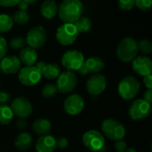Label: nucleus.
I'll return each instance as SVG.
<instances>
[{
	"instance_id": "f257e3e1",
	"label": "nucleus",
	"mask_w": 152,
	"mask_h": 152,
	"mask_svg": "<svg viewBox=\"0 0 152 152\" xmlns=\"http://www.w3.org/2000/svg\"><path fill=\"white\" fill-rule=\"evenodd\" d=\"M83 4L78 0H64L58 6V14L65 23H75L82 15Z\"/></svg>"
},
{
	"instance_id": "f03ea898",
	"label": "nucleus",
	"mask_w": 152,
	"mask_h": 152,
	"mask_svg": "<svg viewBox=\"0 0 152 152\" xmlns=\"http://www.w3.org/2000/svg\"><path fill=\"white\" fill-rule=\"evenodd\" d=\"M137 42L133 37H126L122 39L117 47V56L124 62L133 61L137 56Z\"/></svg>"
},
{
	"instance_id": "7ed1b4c3",
	"label": "nucleus",
	"mask_w": 152,
	"mask_h": 152,
	"mask_svg": "<svg viewBox=\"0 0 152 152\" xmlns=\"http://www.w3.org/2000/svg\"><path fill=\"white\" fill-rule=\"evenodd\" d=\"M102 131L103 134L112 141H120L126 135L125 126L118 120L107 118L102 121Z\"/></svg>"
},
{
	"instance_id": "20e7f679",
	"label": "nucleus",
	"mask_w": 152,
	"mask_h": 152,
	"mask_svg": "<svg viewBox=\"0 0 152 152\" xmlns=\"http://www.w3.org/2000/svg\"><path fill=\"white\" fill-rule=\"evenodd\" d=\"M140 90V83L138 79L133 76L124 77L118 85V93L125 100H130L136 96Z\"/></svg>"
},
{
	"instance_id": "39448f33",
	"label": "nucleus",
	"mask_w": 152,
	"mask_h": 152,
	"mask_svg": "<svg viewBox=\"0 0 152 152\" xmlns=\"http://www.w3.org/2000/svg\"><path fill=\"white\" fill-rule=\"evenodd\" d=\"M78 31L73 23H63L56 31V38L62 45H69L77 38Z\"/></svg>"
},
{
	"instance_id": "423d86ee",
	"label": "nucleus",
	"mask_w": 152,
	"mask_h": 152,
	"mask_svg": "<svg viewBox=\"0 0 152 152\" xmlns=\"http://www.w3.org/2000/svg\"><path fill=\"white\" fill-rule=\"evenodd\" d=\"M77 85V77L72 71H62L57 77L56 88L61 94L72 92Z\"/></svg>"
},
{
	"instance_id": "0eeeda50",
	"label": "nucleus",
	"mask_w": 152,
	"mask_h": 152,
	"mask_svg": "<svg viewBox=\"0 0 152 152\" xmlns=\"http://www.w3.org/2000/svg\"><path fill=\"white\" fill-rule=\"evenodd\" d=\"M61 63L64 68L67 69L69 71L78 70L85 63V57L84 54L77 50H70L67 51L62 58Z\"/></svg>"
},
{
	"instance_id": "6e6552de",
	"label": "nucleus",
	"mask_w": 152,
	"mask_h": 152,
	"mask_svg": "<svg viewBox=\"0 0 152 152\" xmlns=\"http://www.w3.org/2000/svg\"><path fill=\"white\" fill-rule=\"evenodd\" d=\"M46 30L42 26H35L31 28L26 37V42L28 47L32 49H37L43 46L46 41Z\"/></svg>"
},
{
	"instance_id": "1a4fd4ad",
	"label": "nucleus",
	"mask_w": 152,
	"mask_h": 152,
	"mask_svg": "<svg viewBox=\"0 0 152 152\" xmlns=\"http://www.w3.org/2000/svg\"><path fill=\"white\" fill-rule=\"evenodd\" d=\"M18 77L22 85L33 86L41 80L42 74L35 66H25L20 69Z\"/></svg>"
},
{
	"instance_id": "9d476101",
	"label": "nucleus",
	"mask_w": 152,
	"mask_h": 152,
	"mask_svg": "<svg viewBox=\"0 0 152 152\" xmlns=\"http://www.w3.org/2000/svg\"><path fill=\"white\" fill-rule=\"evenodd\" d=\"M151 106L143 99H138L130 105L128 112L133 120H141L147 118L151 114Z\"/></svg>"
},
{
	"instance_id": "9b49d317",
	"label": "nucleus",
	"mask_w": 152,
	"mask_h": 152,
	"mask_svg": "<svg viewBox=\"0 0 152 152\" xmlns=\"http://www.w3.org/2000/svg\"><path fill=\"white\" fill-rule=\"evenodd\" d=\"M83 142L91 151H99L104 146V137L96 130H89L84 134Z\"/></svg>"
},
{
	"instance_id": "f8f14e48",
	"label": "nucleus",
	"mask_w": 152,
	"mask_h": 152,
	"mask_svg": "<svg viewBox=\"0 0 152 152\" xmlns=\"http://www.w3.org/2000/svg\"><path fill=\"white\" fill-rule=\"evenodd\" d=\"M11 110L13 115L19 118H26L32 112V105L25 97H17L11 102Z\"/></svg>"
},
{
	"instance_id": "ddd939ff",
	"label": "nucleus",
	"mask_w": 152,
	"mask_h": 152,
	"mask_svg": "<svg viewBox=\"0 0 152 152\" xmlns=\"http://www.w3.org/2000/svg\"><path fill=\"white\" fill-rule=\"evenodd\" d=\"M107 86L106 77L102 74H94L91 76L86 82V89L92 95L102 94Z\"/></svg>"
},
{
	"instance_id": "4468645a",
	"label": "nucleus",
	"mask_w": 152,
	"mask_h": 152,
	"mask_svg": "<svg viewBox=\"0 0 152 152\" xmlns=\"http://www.w3.org/2000/svg\"><path fill=\"white\" fill-rule=\"evenodd\" d=\"M85 107L84 99L78 94H71L64 102V110L69 115L79 114Z\"/></svg>"
},
{
	"instance_id": "2eb2a0df",
	"label": "nucleus",
	"mask_w": 152,
	"mask_h": 152,
	"mask_svg": "<svg viewBox=\"0 0 152 152\" xmlns=\"http://www.w3.org/2000/svg\"><path fill=\"white\" fill-rule=\"evenodd\" d=\"M134 70L141 76L151 75L152 71V61L149 57L146 56H136L133 60Z\"/></svg>"
},
{
	"instance_id": "dca6fc26",
	"label": "nucleus",
	"mask_w": 152,
	"mask_h": 152,
	"mask_svg": "<svg viewBox=\"0 0 152 152\" xmlns=\"http://www.w3.org/2000/svg\"><path fill=\"white\" fill-rule=\"evenodd\" d=\"M21 62L14 55L4 56L0 61V69L5 74H14L20 69Z\"/></svg>"
},
{
	"instance_id": "f3484780",
	"label": "nucleus",
	"mask_w": 152,
	"mask_h": 152,
	"mask_svg": "<svg viewBox=\"0 0 152 152\" xmlns=\"http://www.w3.org/2000/svg\"><path fill=\"white\" fill-rule=\"evenodd\" d=\"M56 148V140L52 135H43L36 143L37 152H53Z\"/></svg>"
},
{
	"instance_id": "a211bd4d",
	"label": "nucleus",
	"mask_w": 152,
	"mask_h": 152,
	"mask_svg": "<svg viewBox=\"0 0 152 152\" xmlns=\"http://www.w3.org/2000/svg\"><path fill=\"white\" fill-rule=\"evenodd\" d=\"M19 60L25 66H34L37 60V53L36 50L30 47H24L20 52Z\"/></svg>"
},
{
	"instance_id": "6ab92c4d",
	"label": "nucleus",
	"mask_w": 152,
	"mask_h": 152,
	"mask_svg": "<svg viewBox=\"0 0 152 152\" xmlns=\"http://www.w3.org/2000/svg\"><path fill=\"white\" fill-rule=\"evenodd\" d=\"M40 12L43 17L46 19H52L58 12V4H56L55 1L45 0L41 4Z\"/></svg>"
},
{
	"instance_id": "aec40b11",
	"label": "nucleus",
	"mask_w": 152,
	"mask_h": 152,
	"mask_svg": "<svg viewBox=\"0 0 152 152\" xmlns=\"http://www.w3.org/2000/svg\"><path fill=\"white\" fill-rule=\"evenodd\" d=\"M84 66L87 69L88 73L98 74V72L103 69L104 61L99 56H92L85 61Z\"/></svg>"
},
{
	"instance_id": "412c9836",
	"label": "nucleus",
	"mask_w": 152,
	"mask_h": 152,
	"mask_svg": "<svg viewBox=\"0 0 152 152\" xmlns=\"http://www.w3.org/2000/svg\"><path fill=\"white\" fill-rule=\"evenodd\" d=\"M52 128V125L48 119L45 118H38L34 121L32 125L33 131L38 134V135H47V134L50 133Z\"/></svg>"
},
{
	"instance_id": "4be33fe9",
	"label": "nucleus",
	"mask_w": 152,
	"mask_h": 152,
	"mask_svg": "<svg viewBox=\"0 0 152 152\" xmlns=\"http://www.w3.org/2000/svg\"><path fill=\"white\" fill-rule=\"evenodd\" d=\"M31 142H32L31 135L28 133L24 132L17 135L15 142H14V145L20 151H26L27 149L29 148V146L31 145Z\"/></svg>"
},
{
	"instance_id": "5701e85b",
	"label": "nucleus",
	"mask_w": 152,
	"mask_h": 152,
	"mask_svg": "<svg viewBox=\"0 0 152 152\" xmlns=\"http://www.w3.org/2000/svg\"><path fill=\"white\" fill-rule=\"evenodd\" d=\"M41 74L42 76L45 77L48 79H54V78H57L59 75L61 74V69L58 64L48 63V64H45Z\"/></svg>"
},
{
	"instance_id": "b1692460",
	"label": "nucleus",
	"mask_w": 152,
	"mask_h": 152,
	"mask_svg": "<svg viewBox=\"0 0 152 152\" xmlns=\"http://www.w3.org/2000/svg\"><path fill=\"white\" fill-rule=\"evenodd\" d=\"M13 118V113L7 105H0V124L7 125Z\"/></svg>"
},
{
	"instance_id": "393cba45",
	"label": "nucleus",
	"mask_w": 152,
	"mask_h": 152,
	"mask_svg": "<svg viewBox=\"0 0 152 152\" xmlns=\"http://www.w3.org/2000/svg\"><path fill=\"white\" fill-rule=\"evenodd\" d=\"M75 25V27L77 28L78 33L79 32H87L90 30L91 27H92V22L91 20L88 17L86 16H81L75 23H73Z\"/></svg>"
},
{
	"instance_id": "a878e982",
	"label": "nucleus",
	"mask_w": 152,
	"mask_h": 152,
	"mask_svg": "<svg viewBox=\"0 0 152 152\" xmlns=\"http://www.w3.org/2000/svg\"><path fill=\"white\" fill-rule=\"evenodd\" d=\"M13 25L12 19L6 13H0V33L9 31Z\"/></svg>"
},
{
	"instance_id": "bb28decb",
	"label": "nucleus",
	"mask_w": 152,
	"mask_h": 152,
	"mask_svg": "<svg viewBox=\"0 0 152 152\" xmlns=\"http://www.w3.org/2000/svg\"><path fill=\"white\" fill-rule=\"evenodd\" d=\"M12 19L13 22H16L18 24L23 25V24L28 23V21L29 20V15H28V13L26 11L20 10V11H17V12H14V14L12 15Z\"/></svg>"
},
{
	"instance_id": "cd10ccee",
	"label": "nucleus",
	"mask_w": 152,
	"mask_h": 152,
	"mask_svg": "<svg viewBox=\"0 0 152 152\" xmlns=\"http://www.w3.org/2000/svg\"><path fill=\"white\" fill-rule=\"evenodd\" d=\"M58 93V90L56 88V86L53 84H47L45 85L42 89V94L45 98H53Z\"/></svg>"
},
{
	"instance_id": "c85d7f7f",
	"label": "nucleus",
	"mask_w": 152,
	"mask_h": 152,
	"mask_svg": "<svg viewBox=\"0 0 152 152\" xmlns=\"http://www.w3.org/2000/svg\"><path fill=\"white\" fill-rule=\"evenodd\" d=\"M138 50H140L144 54H149L152 52L151 42L148 39H142L139 42H137Z\"/></svg>"
},
{
	"instance_id": "c756f323",
	"label": "nucleus",
	"mask_w": 152,
	"mask_h": 152,
	"mask_svg": "<svg viewBox=\"0 0 152 152\" xmlns=\"http://www.w3.org/2000/svg\"><path fill=\"white\" fill-rule=\"evenodd\" d=\"M24 45H25V40L23 37L20 36L13 37L10 40V46L14 50H22L24 48Z\"/></svg>"
},
{
	"instance_id": "7c9ffc66",
	"label": "nucleus",
	"mask_w": 152,
	"mask_h": 152,
	"mask_svg": "<svg viewBox=\"0 0 152 152\" xmlns=\"http://www.w3.org/2000/svg\"><path fill=\"white\" fill-rule=\"evenodd\" d=\"M135 4V0H120L118 1V7L124 11H129L133 9Z\"/></svg>"
},
{
	"instance_id": "2f4dec72",
	"label": "nucleus",
	"mask_w": 152,
	"mask_h": 152,
	"mask_svg": "<svg viewBox=\"0 0 152 152\" xmlns=\"http://www.w3.org/2000/svg\"><path fill=\"white\" fill-rule=\"evenodd\" d=\"M135 4L141 10L147 11V10L151 9L152 2L151 0H135Z\"/></svg>"
},
{
	"instance_id": "473e14b6",
	"label": "nucleus",
	"mask_w": 152,
	"mask_h": 152,
	"mask_svg": "<svg viewBox=\"0 0 152 152\" xmlns=\"http://www.w3.org/2000/svg\"><path fill=\"white\" fill-rule=\"evenodd\" d=\"M7 50H8V45L6 40L3 37H0V61L5 56Z\"/></svg>"
},
{
	"instance_id": "72a5a7b5",
	"label": "nucleus",
	"mask_w": 152,
	"mask_h": 152,
	"mask_svg": "<svg viewBox=\"0 0 152 152\" xmlns=\"http://www.w3.org/2000/svg\"><path fill=\"white\" fill-rule=\"evenodd\" d=\"M115 149L118 152H125L127 149L126 142L124 141H117L115 143Z\"/></svg>"
},
{
	"instance_id": "f704fd0d",
	"label": "nucleus",
	"mask_w": 152,
	"mask_h": 152,
	"mask_svg": "<svg viewBox=\"0 0 152 152\" xmlns=\"http://www.w3.org/2000/svg\"><path fill=\"white\" fill-rule=\"evenodd\" d=\"M11 100V95L4 91H0V104L5 105V103L9 102Z\"/></svg>"
},
{
	"instance_id": "c9c22d12",
	"label": "nucleus",
	"mask_w": 152,
	"mask_h": 152,
	"mask_svg": "<svg viewBox=\"0 0 152 152\" xmlns=\"http://www.w3.org/2000/svg\"><path fill=\"white\" fill-rule=\"evenodd\" d=\"M68 140L65 137H60L56 140V147L60 148V149H65L68 146Z\"/></svg>"
},
{
	"instance_id": "e433bc0d",
	"label": "nucleus",
	"mask_w": 152,
	"mask_h": 152,
	"mask_svg": "<svg viewBox=\"0 0 152 152\" xmlns=\"http://www.w3.org/2000/svg\"><path fill=\"white\" fill-rule=\"evenodd\" d=\"M19 2V0H0V5L4 7H11L18 4Z\"/></svg>"
},
{
	"instance_id": "4c0bfd02",
	"label": "nucleus",
	"mask_w": 152,
	"mask_h": 152,
	"mask_svg": "<svg viewBox=\"0 0 152 152\" xmlns=\"http://www.w3.org/2000/svg\"><path fill=\"white\" fill-rule=\"evenodd\" d=\"M35 2H36L35 0H22V1H20L19 2L18 5H19V8L21 11H26V9L28 8V4H33Z\"/></svg>"
},
{
	"instance_id": "58836bf2",
	"label": "nucleus",
	"mask_w": 152,
	"mask_h": 152,
	"mask_svg": "<svg viewBox=\"0 0 152 152\" xmlns=\"http://www.w3.org/2000/svg\"><path fill=\"white\" fill-rule=\"evenodd\" d=\"M27 125H28V122H27V120L25 118H19L16 121V126L20 130H22V129L26 128Z\"/></svg>"
},
{
	"instance_id": "ea45409f",
	"label": "nucleus",
	"mask_w": 152,
	"mask_h": 152,
	"mask_svg": "<svg viewBox=\"0 0 152 152\" xmlns=\"http://www.w3.org/2000/svg\"><path fill=\"white\" fill-rule=\"evenodd\" d=\"M143 97H144L143 100L151 104L152 102V89H148V90L143 94Z\"/></svg>"
},
{
	"instance_id": "a19ab883",
	"label": "nucleus",
	"mask_w": 152,
	"mask_h": 152,
	"mask_svg": "<svg viewBox=\"0 0 152 152\" xmlns=\"http://www.w3.org/2000/svg\"><path fill=\"white\" fill-rule=\"evenodd\" d=\"M143 82L145 84V86L149 88V89H152V75H148L145 76L143 78Z\"/></svg>"
},
{
	"instance_id": "79ce46f5",
	"label": "nucleus",
	"mask_w": 152,
	"mask_h": 152,
	"mask_svg": "<svg viewBox=\"0 0 152 152\" xmlns=\"http://www.w3.org/2000/svg\"><path fill=\"white\" fill-rule=\"evenodd\" d=\"M45 63L44 62V61H39V62H37V64H36V68L40 71V72H42V70L44 69V68H45Z\"/></svg>"
},
{
	"instance_id": "37998d69",
	"label": "nucleus",
	"mask_w": 152,
	"mask_h": 152,
	"mask_svg": "<svg viewBox=\"0 0 152 152\" xmlns=\"http://www.w3.org/2000/svg\"><path fill=\"white\" fill-rule=\"evenodd\" d=\"M77 71H78V73H79L80 75H82V76H86L87 74H89L88 71H87V69H86V67H85L84 65H83Z\"/></svg>"
},
{
	"instance_id": "c03bdc74",
	"label": "nucleus",
	"mask_w": 152,
	"mask_h": 152,
	"mask_svg": "<svg viewBox=\"0 0 152 152\" xmlns=\"http://www.w3.org/2000/svg\"><path fill=\"white\" fill-rule=\"evenodd\" d=\"M125 152H136V151L134 148H129V149H126V151Z\"/></svg>"
}]
</instances>
